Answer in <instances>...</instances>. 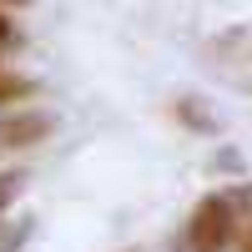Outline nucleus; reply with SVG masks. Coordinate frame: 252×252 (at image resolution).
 I'll return each instance as SVG.
<instances>
[{
  "instance_id": "20e7f679",
  "label": "nucleus",
  "mask_w": 252,
  "mask_h": 252,
  "mask_svg": "<svg viewBox=\"0 0 252 252\" xmlns=\"http://www.w3.org/2000/svg\"><path fill=\"white\" fill-rule=\"evenodd\" d=\"M20 187H26V177H20V172H5V177H0V217H5V207L20 197Z\"/></svg>"
},
{
  "instance_id": "f257e3e1",
  "label": "nucleus",
  "mask_w": 252,
  "mask_h": 252,
  "mask_svg": "<svg viewBox=\"0 0 252 252\" xmlns=\"http://www.w3.org/2000/svg\"><path fill=\"white\" fill-rule=\"evenodd\" d=\"M237 232V207L232 197H202L187 222V247L192 252H222Z\"/></svg>"
},
{
  "instance_id": "f03ea898",
  "label": "nucleus",
  "mask_w": 252,
  "mask_h": 252,
  "mask_svg": "<svg viewBox=\"0 0 252 252\" xmlns=\"http://www.w3.org/2000/svg\"><path fill=\"white\" fill-rule=\"evenodd\" d=\"M40 136H51V116H40V111L0 121V141H5V146H35Z\"/></svg>"
},
{
  "instance_id": "7ed1b4c3",
  "label": "nucleus",
  "mask_w": 252,
  "mask_h": 252,
  "mask_svg": "<svg viewBox=\"0 0 252 252\" xmlns=\"http://www.w3.org/2000/svg\"><path fill=\"white\" fill-rule=\"evenodd\" d=\"M26 96H35L31 76H5V71H0V106H5V101H26Z\"/></svg>"
},
{
  "instance_id": "39448f33",
  "label": "nucleus",
  "mask_w": 252,
  "mask_h": 252,
  "mask_svg": "<svg viewBox=\"0 0 252 252\" xmlns=\"http://www.w3.org/2000/svg\"><path fill=\"white\" fill-rule=\"evenodd\" d=\"M5 5H35V0H5Z\"/></svg>"
},
{
  "instance_id": "423d86ee",
  "label": "nucleus",
  "mask_w": 252,
  "mask_h": 252,
  "mask_svg": "<svg viewBox=\"0 0 252 252\" xmlns=\"http://www.w3.org/2000/svg\"><path fill=\"white\" fill-rule=\"evenodd\" d=\"M242 252H252V232H247V242H242Z\"/></svg>"
}]
</instances>
